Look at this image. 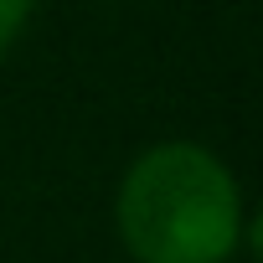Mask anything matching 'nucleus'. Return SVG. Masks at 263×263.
<instances>
[{
	"label": "nucleus",
	"instance_id": "nucleus-1",
	"mask_svg": "<svg viewBox=\"0 0 263 263\" xmlns=\"http://www.w3.org/2000/svg\"><path fill=\"white\" fill-rule=\"evenodd\" d=\"M119 232L140 263H227L242 232L237 181L201 145H160L124 176Z\"/></svg>",
	"mask_w": 263,
	"mask_h": 263
},
{
	"label": "nucleus",
	"instance_id": "nucleus-2",
	"mask_svg": "<svg viewBox=\"0 0 263 263\" xmlns=\"http://www.w3.org/2000/svg\"><path fill=\"white\" fill-rule=\"evenodd\" d=\"M31 6H36V0H0V52H6V47L16 42V31L26 26Z\"/></svg>",
	"mask_w": 263,
	"mask_h": 263
}]
</instances>
